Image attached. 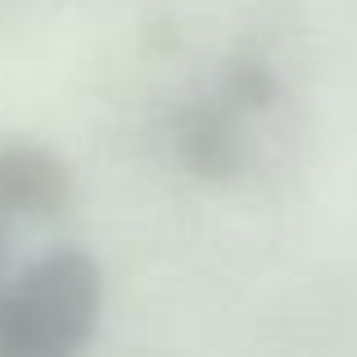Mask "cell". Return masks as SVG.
I'll use <instances>...</instances> for the list:
<instances>
[{
    "label": "cell",
    "mask_w": 357,
    "mask_h": 357,
    "mask_svg": "<svg viewBox=\"0 0 357 357\" xmlns=\"http://www.w3.org/2000/svg\"><path fill=\"white\" fill-rule=\"evenodd\" d=\"M105 276L77 244L50 249L0 289V357H82L100 326Z\"/></svg>",
    "instance_id": "obj_1"
},
{
    "label": "cell",
    "mask_w": 357,
    "mask_h": 357,
    "mask_svg": "<svg viewBox=\"0 0 357 357\" xmlns=\"http://www.w3.org/2000/svg\"><path fill=\"white\" fill-rule=\"evenodd\" d=\"M73 195V176L50 149L41 145H0V289L9 285L5 276V240L23 222H41L63 213Z\"/></svg>",
    "instance_id": "obj_2"
}]
</instances>
